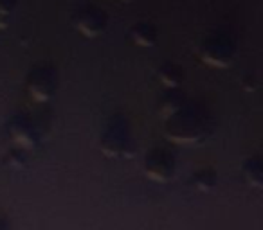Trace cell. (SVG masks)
I'll list each match as a JSON object with an SVG mask.
<instances>
[{
    "label": "cell",
    "instance_id": "obj_4",
    "mask_svg": "<svg viewBox=\"0 0 263 230\" xmlns=\"http://www.w3.org/2000/svg\"><path fill=\"white\" fill-rule=\"evenodd\" d=\"M144 173L157 183H168L177 173V160L172 151L155 148L144 158Z\"/></svg>",
    "mask_w": 263,
    "mask_h": 230
},
{
    "label": "cell",
    "instance_id": "obj_5",
    "mask_svg": "<svg viewBox=\"0 0 263 230\" xmlns=\"http://www.w3.org/2000/svg\"><path fill=\"white\" fill-rule=\"evenodd\" d=\"M8 137L13 144L16 146V150L22 151H31L34 148H38L40 144V135L38 130L33 126V122L26 117V115H16L8 122Z\"/></svg>",
    "mask_w": 263,
    "mask_h": 230
},
{
    "label": "cell",
    "instance_id": "obj_2",
    "mask_svg": "<svg viewBox=\"0 0 263 230\" xmlns=\"http://www.w3.org/2000/svg\"><path fill=\"white\" fill-rule=\"evenodd\" d=\"M99 148H101V153L108 158H130L136 153V146H134V139L130 135V126H128L126 119L116 115L108 122L101 135V140H99Z\"/></svg>",
    "mask_w": 263,
    "mask_h": 230
},
{
    "label": "cell",
    "instance_id": "obj_6",
    "mask_svg": "<svg viewBox=\"0 0 263 230\" xmlns=\"http://www.w3.org/2000/svg\"><path fill=\"white\" fill-rule=\"evenodd\" d=\"M200 56L202 61L208 63V65L215 67V69H226L234 59V47L229 40L216 36L202 45Z\"/></svg>",
    "mask_w": 263,
    "mask_h": 230
},
{
    "label": "cell",
    "instance_id": "obj_8",
    "mask_svg": "<svg viewBox=\"0 0 263 230\" xmlns=\"http://www.w3.org/2000/svg\"><path fill=\"white\" fill-rule=\"evenodd\" d=\"M157 79H159V83H161L164 88H168V90H177L184 81V72L179 65L168 63V65L159 69Z\"/></svg>",
    "mask_w": 263,
    "mask_h": 230
},
{
    "label": "cell",
    "instance_id": "obj_3",
    "mask_svg": "<svg viewBox=\"0 0 263 230\" xmlns=\"http://www.w3.org/2000/svg\"><path fill=\"white\" fill-rule=\"evenodd\" d=\"M56 85H58V77L51 65H40L34 67L26 79V90L27 95L33 99L34 102L42 104V102H49L56 92Z\"/></svg>",
    "mask_w": 263,
    "mask_h": 230
},
{
    "label": "cell",
    "instance_id": "obj_9",
    "mask_svg": "<svg viewBox=\"0 0 263 230\" xmlns=\"http://www.w3.org/2000/svg\"><path fill=\"white\" fill-rule=\"evenodd\" d=\"M186 104L184 101V95L177 90H170L164 97L161 99V104H159V112H161V117L170 119L173 113L179 112L182 106Z\"/></svg>",
    "mask_w": 263,
    "mask_h": 230
},
{
    "label": "cell",
    "instance_id": "obj_10",
    "mask_svg": "<svg viewBox=\"0 0 263 230\" xmlns=\"http://www.w3.org/2000/svg\"><path fill=\"white\" fill-rule=\"evenodd\" d=\"M191 183H193L195 189L200 191V193H209V191L215 189L216 183H218V176H216L215 169H211V168L200 169V171H197L193 175Z\"/></svg>",
    "mask_w": 263,
    "mask_h": 230
},
{
    "label": "cell",
    "instance_id": "obj_11",
    "mask_svg": "<svg viewBox=\"0 0 263 230\" xmlns=\"http://www.w3.org/2000/svg\"><path fill=\"white\" fill-rule=\"evenodd\" d=\"M243 176L245 182L254 189H261L263 185V168L259 158H251L243 164Z\"/></svg>",
    "mask_w": 263,
    "mask_h": 230
},
{
    "label": "cell",
    "instance_id": "obj_1",
    "mask_svg": "<svg viewBox=\"0 0 263 230\" xmlns=\"http://www.w3.org/2000/svg\"><path fill=\"white\" fill-rule=\"evenodd\" d=\"M213 130L209 113L198 104H184L166 119V137L180 146H197L204 142Z\"/></svg>",
    "mask_w": 263,
    "mask_h": 230
},
{
    "label": "cell",
    "instance_id": "obj_12",
    "mask_svg": "<svg viewBox=\"0 0 263 230\" xmlns=\"http://www.w3.org/2000/svg\"><path fill=\"white\" fill-rule=\"evenodd\" d=\"M132 38H134V41H136L137 45H141V47H152V45H155V41H157V33H155L154 27L148 26V24H139V26H136L134 31H132Z\"/></svg>",
    "mask_w": 263,
    "mask_h": 230
},
{
    "label": "cell",
    "instance_id": "obj_13",
    "mask_svg": "<svg viewBox=\"0 0 263 230\" xmlns=\"http://www.w3.org/2000/svg\"><path fill=\"white\" fill-rule=\"evenodd\" d=\"M0 230H11V225H9V219L0 216Z\"/></svg>",
    "mask_w": 263,
    "mask_h": 230
},
{
    "label": "cell",
    "instance_id": "obj_7",
    "mask_svg": "<svg viewBox=\"0 0 263 230\" xmlns=\"http://www.w3.org/2000/svg\"><path fill=\"white\" fill-rule=\"evenodd\" d=\"M76 26L78 31L87 38H96L105 31V18L101 13H83Z\"/></svg>",
    "mask_w": 263,
    "mask_h": 230
}]
</instances>
